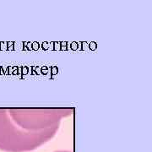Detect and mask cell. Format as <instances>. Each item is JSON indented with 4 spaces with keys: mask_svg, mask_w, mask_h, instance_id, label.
I'll use <instances>...</instances> for the list:
<instances>
[]
</instances>
